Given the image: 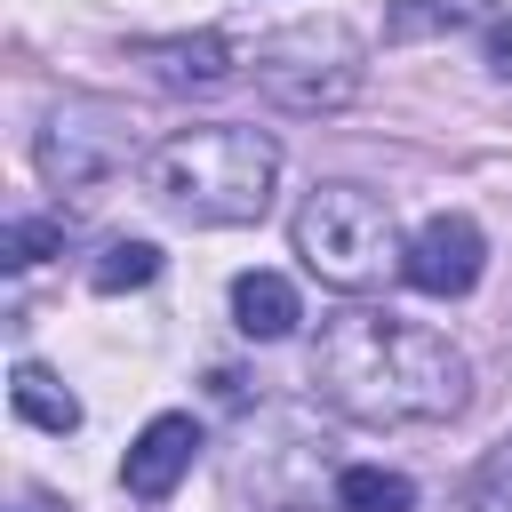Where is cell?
<instances>
[{
    "label": "cell",
    "instance_id": "1",
    "mask_svg": "<svg viewBox=\"0 0 512 512\" xmlns=\"http://www.w3.org/2000/svg\"><path fill=\"white\" fill-rule=\"evenodd\" d=\"M312 392L352 424H440L464 408L472 368L440 328L352 304L312 336Z\"/></svg>",
    "mask_w": 512,
    "mask_h": 512
},
{
    "label": "cell",
    "instance_id": "2",
    "mask_svg": "<svg viewBox=\"0 0 512 512\" xmlns=\"http://www.w3.org/2000/svg\"><path fill=\"white\" fill-rule=\"evenodd\" d=\"M272 176H280V144L232 120L184 128L144 152V192L184 224H256L272 208Z\"/></svg>",
    "mask_w": 512,
    "mask_h": 512
},
{
    "label": "cell",
    "instance_id": "3",
    "mask_svg": "<svg viewBox=\"0 0 512 512\" xmlns=\"http://www.w3.org/2000/svg\"><path fill=\"white\" fill-rule=\"evenodd\" d=\"M288 232H296L304 272L344 288V296H368L408 264V240H400L384 192H368V184H312Z\"/></svg>",
    "mask_w": 512,
    "mask_h": 512
},
{
    "label": "cell",
    "instance_id": "4",
    "mask_svg": "<svg viewBox=\"0 0 512 512\" xmlns=\"http://www.w3.org/2000/svg\"><path fill=\"white\" fill-rule=\"evenodd\" d=\"M256 80L288 112H336V104L360 96V48H352L344 24H296V32L256 48Z\"/></svg>",
    "mask_w": 512,
    "mask_h": 512
},
{
    "label": "cell",
    "instance_id": "5",
    "mask_svg": "<svg viewBox=\"0 0 512 512\" xmlns=\"http://www.w3.org/2000/svg\"><path fill=\"white\" fill-rule=\"evenodd\" d=\"M136 160V120H120L112 104H56L40 120V176L48 184H96L112 168Z\"/></svg>",
    "mask_w": 512,
    "mask_h": 512
},
{
    "label": "cell",
    "instance_id": "6",
    "mask_svg": "<svg viewBox=\"0 0 512 512\" xmlns=\"http://www.w3.org/2000/svg\"><path fill=\"white\" fill-rule=\"evenodd\" d=\"M480 272H488V240H480V224L456 216V208L424 216L416 240H408V264H400V280L424 288V296H440V304H448V296H472Z\"/></svg>",
    "mask_w": 512,
    "mask_h": 512
},
{
    "label": "cell",
    "instance_id": "7",
    "mask_svg": "<svg viewBox=\"0 0 512 512\" xmlns=\"http://www.w3.org/2000/svg\"><path fill=\"white\" fill-rule=\"evenodd\" d=\"M192 456H200V424L192 416H152L136 440H128V456H120V488L136 496V504H160L184 472H192Z\"/></svg>",
    "mask_w": 512,
    "mask_h": 512
},
{
    "label": "cell",
    "instance_id": "8",
    "mask_svg": "<svg viewBox=\"0 0 512 512\" xmlns=\"http://www.w3.org/2000/svg\"><path fill=\"white\" fill-rule=\"evenodd\" d=\"M296 320H304V304H296V288L280 272H240L232 280V328L240 336L280 344V336H296Z\"/></svg>",
    "mask_w": 512,
    "mask_h": 512
},
{
    "label": "cell",
    "instance_id": "9",
    "mask_svg": "<svg viewBox=\"0 0 512 512\" xmlns=\"http://www.w3.org/2000/svg\"><path fill=\"white\" fill-rule=\"evenodd\" d=\"M144 64H152V80H168V88H216V80H232V48H224L216 32H200V40H152Z\"/></svg>",
    "mask_w": 512,
    "mask_h": 512
},
{
    "label": "cell",
    "instance_id": "10",
    "mask_svg": "<svg viewBox=\"0 0 512 512\" xmlns=\"http://www.w3.org/2000/svg\"><path fill=\"white\" fill-rule=\"evenodd\" d=\"M8 400H16V416L40 424V432H72V424H80V400H72L40 360H24V368L8 376Z\"/></svg>",
    "mask_w": 512,
    "mask_h": 512
},
{
    "label": "cell",
    "instance_id": "11",
    "mask_svg": "<svg viewBox=\"0 0 512 512\" xmlns=\"http://www.w3.org/2000/svg\"><path fill=\"white\" fill-rule=\"evenodd\" d=\"M336 512H416V480L384 464H344L336 472Z\"/></svg>",
    "mask_w": 512,
    "mask_h": 512
},
{
    "label": "cell",
    "instance_id": "12",
    "mask_svg": "<svg viewBox=\"0 0 512 512\" xmlns=\"http://www.w3.org/2000/svg\"><path fill=\"white\" fill-rule=\"evenodd\" d=\"M96 296H120V288H152L160 280V248L152 240H112L104 256H96Z\"/></svg>",
    "mask_w": 512,
    "mask_h": 512
},
{
    "label": "cell",
    "instance_id": "13",
    "mask_svg": "<svg viewBox=\"0 0 512 512\" xmlns=\"http://www.w3.org/2000/svg\"><path fill=\"white\" fill-rule=\"evenodd\" d=\"M64 248V224L56 216H16L8 232H0V264L8 272H24V264H40V256H56Z\"/></svg>",
    "mask_w": 512,
    "mask_h": 512
},
{
    "label": "cell",
    "instance_id": "14",
    "mask_svg": "<svg viewBox=\"0 0 512 512\" xmlns=\"http://www.w3.org/2000/svg\"><path fill=\"white\" fill-rule=\"evenodd\" d=\"M464 512H512V432L480 456V472H472V488H464Z\"/></svg>",
    "mask_w": 512,
    "mask_h": 512
},
{
    "label": "cell",
    "instance_id": "15",
    "mask_svg": "<svg viewBox=\"0 0 512 512\" xmlns=\"http://www.w3.org/2000/svg\"><path fill=\"white\" fill-rule=\"evenodd\" d=\"M448 24H464V0H392V16H384L392 40H424V32H448Z\"/></svg>",
    "mask_w": 512,
    "mask_h": 512
},
{
    "label": "cell",
    "instance_id": "16",
    "mask_svg": "<svg viewBox=\"0 0 512 512\" xmlns=\"http://www.w3.org/2000/svg\"><path fill=\"white\" fill-rule=\"evenodd\" d=\"M480 48H488V72L512 80V16H488V24H480Z\"/></svg>",
    "mask_w": 512,
    "mask_h": 512
},
{
    "label": "cell",
    "instance_id": "17",
    "mask_svg": "<svg viewBox=\"0 0 512 512\" xmlns=\"http://www.w3.org/2000/svg\"><path fill=\"white\" fill-rule=\"evenodd\" d=\"M16 512H72V504H56V496H24Z\"/></svg>",
    "mask_w": 512,
    "mask_h": 512
}]
</instances>
